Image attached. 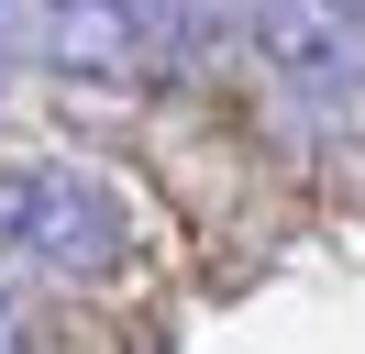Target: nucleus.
I'll use <instances>...</instances> for the list:
<instances>
[{"label":"nucleus","mask_w":365,"mask_h":354,"mask_svg":"<svg viewBox=\"0 0 365 354\" xmlns=\"http://www.w3.org/2000/svg\"><path fill=\"white\" fill-rule=\"evenodd\" d=\"M0 266L11 277H111V266H133V199L111 188V177L89 166H0Z\"/></svg>","instance_id":"nucleus-1"},{"label":"nucleus","mask_w":365,"mask_h":354,"mask_svg":"<svg viewBox=\"0 0 365 354\" xmlns=\"http://www.w3.org/2000/svg\"><path fill=\"white\" fill-rule=\"evenodd\" d=\"M244 34L288 100H365V0H244Z\"/></svg>","instance_id":"nucleus-2"},{"label":"nucleus","mask_w":365,"mask_h":354,"mask_svg":"<svg viewBox=\"0 0 365 354\" xmlns=\"http://www.w3.org/2000/svg\"><path fill=\"white\" fill-rule=\"evenodd\" d=\"M34 34H45V56L67 66V78H133V66H155L133 0H45Z\"/></svg>","instance_id":"nucleus-3"},{"label":"nucleus","mask_w":365,"mask_h":354,"mask_svg":"<svg viewBox=\"0 0 365 354\" xmlns=\"http://www.w3.org/2000/svg\"><path fill=\"white\" fill-rule=\"evenodd\" d=\"M0 354H34V310H23V277L0 266Z\"/></svg>","instance_id":"nucleus-4"},{"label":"nucleus","mask_w":365,"mask_h":354,"mask_svg":"<svg viewBox=\"0 0 365 354\" xmlns=\"http://www.w3.org/2000/svg\"><path fill=\"white\" fill-rule=\"evenodd\" d=\"M0 100H11V66H0Z\"/></svg>","instance_id":"nucleus-5"},{"label":"nucleus","mask_w":365,"mask_h":354,"mask_svg":"<svg viewBox=\"0 0 365 354\" xmlns=\"http://www.w3.org/2000/svg\"><path fill=\"white\" fill-rule=\"evenodd\" d=\"M210 11H244V0H210Z\"/></svg>","instance_id":"nucleus-6"}]
</instances>
